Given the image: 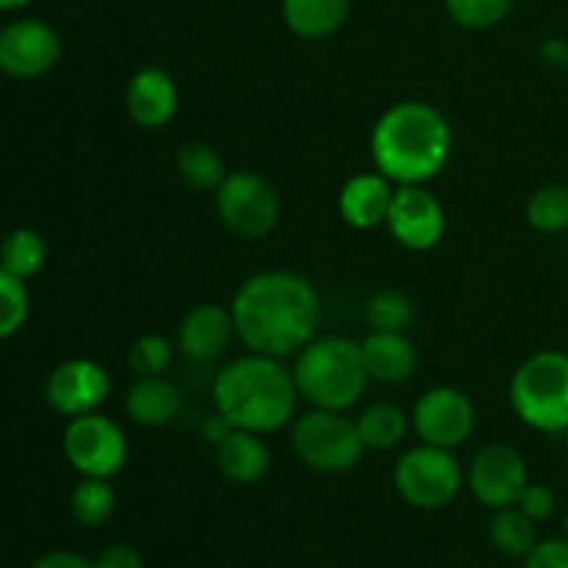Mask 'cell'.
Listing matches in <instances>:
<instances>
[{"label": "cell", "instance_id": "6da1fadb", "mask_svg": "<svg viewBox=\"0 0 568 568\" xmlns=\"http://www.w3.org/2000/svg\"><path fill=\"white\" fill-rule=\"evenodd\" d=\"M236 336L250 353L288 358L297 355L320 327V292L297 272L270 270L247 277L231 303Z\"/></svg>", "mask_w": 568, "mask_h": 568}, {"label": "cell", "instance_id": "7a4b0ae2", "mask_svg": "<svg viewBox=\"0 0 568 568\" xmlns=\"http://www.w3.org/2000/svg\"><path fill=\"white\" fill-rule=\"evenodd\" d=\"M453 128L447 116L422 100H403L381 114L372 131V159L377 172L397 186L427 183L447 166Z\"/></svg>", "mask_w": 568, "mask_h": 568}, {"label": "cell", "instance_id": "3957f363", "mask_svg": "<svg viewBox=\"0 0 568 568\" xmlns=\"http://www.w3.org/2000/svg\"><path fill=\"white\" fill-rule=\"evenodd\" d=\"M297 383L283 358L247 353L231 361L214 381L216 414L231 427L250 433H277L294 419L297 410Z\"/></svg>", "mask_w": 568, "mask_h": 568}, {"label": "cell", "instance_id": "277c9868", "mask_svg": "<svg viewBox=\"0 0 568 568\" xmlns=\"http://www.w3.org/2000/svg\"><path fill=\"white\" fill-rule=\"evenodd\" d=\"M292 372L300 397L325 410L353 408L369 383L361 344L344 336L314 338L305 344Z\"/></svg>", "mask_w": 568, "mask_h": 568}, {"label": "cell", "instance_id": "5b68a950", "mask_svg": "<svg viewBox=\"0 0 568 568\" xmlns=\"http://www.w3.org/2000/svg\"><path fill=\"white\" fill-rule=\"evenodd\" d=\"M510 408L538 433H564L568 427V355L541 349L510 377Z\"/></svg>", "mask_w": 568, "mask_h": 568}, {"label": "cell", "instance_id": "8992f818", "mask_svg": "<svg viewBox=\"0 0 568 568\" xmlns=\"http://www.w3.org/2000/svg\"><path fill=\"white\" fill-rule=\"evenodd\" d=\"M292 447L316 471H347L366 453L358 425L344 410L311 408L292 425Z\"/></svg>", "mask_w": 568, "mask_h": 568}, {"label": "cell", "instance_id": "52a82bcc", "mask_svg": "<svg viewBox=\"0 0 568 568\" xmlns=\"http://www.w3.org/2000/svg\"><path fill=\"white\" fill-rule=\"evenodd\" d=\"M214 205L222 225L244 242L264 239L281 220V197L275 186L253 170L227 172L214 192Z\"/></svg>", "mask_w": 568, "mask_h": 568}, {"label": "cell", "instance_id": "ba28073f", "mask_svg": "<svg viewBox=\"0 0 568 568\" xmlns=\"http://www.w3.org/2000/svg\"><path fill=\"white\" fill-rule=\"evenodd\" d=\"M394 486L399 497L414 508L436 510L458 497L464 486V469L453 449L422 442L397 460Z\"/></svg>", "mask_w": 568, "mask_h": 568}, {"label": "cell", "instance_id": "9c48e42d", "mask_svg": "<svg viewBox=\"0 0 568 568\" xmlns=\"http://www.w3.org/2000/svg\"><path fill=\"white\" fill-rule=\"evenodd\" d=\"M64 458L83 477L111 480L128 460V438L114 419L100 410L70 419L64 430Z\"/></svg>", "mask_w": 568, "mask_h": 568}, {"label": "cell", "instance_id": "30bf717a", "mask_svg": "<svg viewBox=\"0 0 568 568\" xmlns=\"http://www.w3.org/2000/svg\"><path fill=\"white\" fill-rule=\"evenodd\" d=\"M386 225L397 244L414 253L433 250L447 233V211L442 200L425 189V183H408L394 189Z\"/></svg>", "mask_w": 568, "mask_h": 568}, {"label": "cell", "instance_id": "8fae6325", "mask_svg": "<svg viewBox=\"0 0 568 568\" xmlns=\"http://www.w3.org/2000/svg\"><path fill=\"white\" fill-rule=\"evenodd\" d=\"M475 422L477 414L469 394L455 386L427 388L416 399L414 414H410V425H414L416 436L425 444H436V447L444 449L460 447L475 430Z\"/></svg>", "mask_w": 568, "mask_h": 568}, {"label": "cell", "instance_id": "7c38bea8", "mask_svg": "<svg viewBox=\"0 0 568 568\" xmlns=\"http://www.w3.org/2000/svg\"><path fill=\"white\" fill-rule=\"evenodd\" d=\"M61 39L42 20H14L0 28V72L20 81L42 78L59 64Z\"/></svg>", "mask_w": 568, "mask_h": 568}, {"label": "cell", "instance_id": "4fadbf2b", "mask_svg": "<svg viewBox=\"0 0 568 568\" xmlns=\"http://www.w3.org/2000/svg\"><path fill=\"white\" fill-rule=\"evenodd\" d=\"M111 377L98 361L70 358L50 372L44 383V399L55 414L75 419V416L94 414L109 399Z\"/></svg>", "mask_w": 568, "mask_h": 568}, {"label": "cell", "instance_id": "5bb4252c", "mask_svg": "<svg viewBox=\"0 0 568 568\" xmlns=\"http://www.w3.org/2000/svg\"><path fill=\"white\" fill-rule=\"evenodd\" d=\"M525 458L508 444H488L469 466V488L486 508H510L527 486Z\"/></svg>", "mask_w": 568, "mask_h": 568}, {"label": "cell", "instance_id": "9a60e30c", "mask_svg": "<svg viewBox=\"0 0 568 568\" xmlns=\"http://www.w3.org/2000/svg\"><path fill=\"white\" fill-rule=\"evenodd\" d=\"M233 336H236V322H233L231 308H222L216 303L194 305L178 325V349L186 358L214 361L231 347Z\"/></svg>", "mask_w": 568, "mask_h": 568}, {"label": "cell", "instance_id": "2e32d148", "mask_svg": "<svg viewBox=\"0 0 568 568\" xmlns=\"http://www.w3.org/2000/svg\"><path fill=\"white\" fill-rule=\"evenodd\" d=\"M175 78L161 67H142L125 89L128 116L139 128H164L178 114Z\"/></svg>", "mask_w": 568, "mask_h": 568}, {"label": "cell", "instance_id": "e0dca14e", "mask_svg": "<svg viewBox=\"0 0 568 568\" xmlns=\"http://www.w3.org/2000/svg\"><path fill=\"white\" fill-rule=\"evenodd\" d=\"M392 197L394 183L383 172H361L349 178L338 192V214L347 225L372 231L377 225H386Z\"/></svg>", "mask_w": 568, "mask_h": 568}, {"label": "cell", "instance_id": "ac0fdd59", "mask_svg": "<svg viewBox=\"0 0 568 568\" xmlns=\"http://www.w3.org/2000/svg\"><path fill=\"white\" fill-rule=\"evenodd\" d=\"M214 458L222 475L233 483H258L270 471V447L261 433L231 427L214 442Z\"/></svg>", "mask_w": 568, "mask_h": 568}, {"label": "cell", "instance_id": "d6986e66", "mask_svg": "<svg viewBox=\"0 0 568 568\" xmlns=\"http://www.w3.org/2000/svg\"><path fill=\"white\" fill-rule=\"evenodd\" d=\"M369 377L381 383H403L416 372L419 355L414 342L397 331H372L361 344Z\"/></svg>", "mask_w": 568, "mask_h": 568}, {"label": "cell", "instance_id": "ffe728a7", "mask_svg": "<svg viewBox=\"0 0 568 568\" xmlns=\"http://www.w3.org/2000/svg\"><path fill=\"white\" fill-rule=\"evenodd\" d=\"M183 397L172 381L159 377H136L125 394V410L136 425L164 427L181 414Z\"/></svg>", "mask_w": 568, "mask_h": 568}, {"label": "cell", "instance_id": "44dd1931", "mask_svg": "<svg viewBox=\"0 0 568 568\" xmlns=\"http://www.w3.org/2000/svg\"><path fill=\"white\" fill-rule=\"evenodd\" d=\"M353 0H283V20L303 39L333 37L347 22Z\"/></svg>", "mask_w": 568, "mask_h": 568}, {"label": "cell", "instance_id": "7402d4cb", "mask_svg": "<svg viewBox=\"0 0 568 568\" xmlns=\"http://www.w3.org/2000/svg\"><path fill=\"white\" fill-rule=\"evenodd\" d=\"M358 425V436L364 442L366 449H375V453H386L394 449L408 433L410 422L399 405L394 403H375L364 410V414L355 419Z\"/></svg>", "mask_w": 568, "mask_h": 568}, {"label": "cell", "instance_id": "603a6c76", "mask_svg": "<svg viewBox=\"0 0 568 568\" xmlns=\"http://www.w3.org/2000/svg\"><path fill=\"white\" fill-rule=\"evenodd\" d=\"M44 261H48V244L31 227H14L0 242V266L20 281L39 275Z\"/></svg>", "mask_w": 568, "mask_h": 568}, {"label": "cell", "instance_id": "cb8c5ba5", "mask_svg": "<svg viewBox=\"0 0 568 568\" xmlns=\"http://www.w3.org/2000/svg\"><path fill=\"white\" fill-rule=\"evenodd\" d=\"M175 164L183 181L192 189H200V192H216V189L222 186V181L227 178L222 155L205 142L183 144V148L178 150Z\"/></svg>", "mask_w": 568, "mask_h": 568}, {"label": "cell", "instance_id": "d4e9b609", "mask_svg": "<svg viewBox=\"0 0 568 568\" xmlns=\"http://www.w3.org/2000/svg\"><path fill=\"white\" fill-rule=\"evenodd\" d=\"M536 521L519 510L516 505L510 508H499L491 521V541L499 552L510 555V558H527L530 549L536 547Z\"/></svg>", "mask_w": 568, "mask_h": 568}, {"label": "cell", "instance_id": "484cf974", "mask_svg": "<svg viewBox=\"0 0 568 568\" xmlns=\"http://www.w3.org/2000/svg\"><path fill=\"white\" fill-rule=\"evenodd\" d=\"M70 508L83 527L103 525L114 514V488L103 477H83L72 491Z\"/></svg>", "mask_w": 568, "mask_h": 568}, {"label": "cell", "instance_id": "4316f807", "mask_svg": "<svg viewBox=\"0 0 568 568\" xmlns=\"http://www.w3.org/2000/svg\"><path fill=\"white\" fill-rule=\"evenodd\" d=\"M527 222L538 233H564L568 227V186L549 183L527 200Z\"/></svg>", "mask_w": 568, "mask_h": 568}, {"label": "cell", "instance_id": "83f0119b", "mask_svg": "<svg viewBox=\"0 0 568 568\" xmlns=\"http://www.w3.org/2000/svg\"><path fill=\"white\" fill-rule=\"evenodd\" d=\"M416 320L414 300L397 288H386L377 292L375 297L366 303V322L372 331H397L405 333Z\"/></svg>", "mask_w": 568, "mask_h": 568}, {"label": "cell", "instance_id": "f1b7e54d", "mask_svg": "<svg viewBox=\"0 0 568 568\" xmlns=\"http://www.w3.org/2000/svg\"><path fill=\"white\" fill-rule=\"evenodd\" d=\"M175 358V347L166 336L161 333H148L139 336L136 342L128 349V364H131L133 375L136 377H159L164 375Z\"/></svg>", "mask_w": 568, "mask_h": 568}, {"label": "cell", "instance_id": "f546056e", "mask_svg": "<svg viewBox=\"0 0 568 568\" xmlns=\"http://www.w3.org/2000/svg\"><path fill=\"white\" fill-rule=\"evenodd\" d=\"M28 314H31V297L26 281L0 266V342L14 336L26 325Z\"/></svg>", "mask_w": 568, "mask_h": 568}, {"label": "cell", "instance_id": "4dcf8cb0", "mask_svg": "<svg viewBox=\"0 0 568 568\" xmlns=\"http://www.w3.org/2000/svg\"><path fill=\"white\" fill-rule=\"evenodd\" d=\"M510 9H514V0H447L449 17L469 31L499 26Z\"/></svg>", "mask_w": 568, "mask_h": 568}, {"label": "cell", "instance_id": "1f68e13d", "mask_svg": "<svg viewBox=\"0 0 568 568\" xmlns=\"http://www.w3.org/2000/svg\"><path fill=\"white\" fill-rule=\"evenodd\" d=\"M516 508L525 510L532 521H544L555 514V491L544 483H527Z\"/></svg>", "mask_w": 568, "mask_h": 568}, {"label": "cell", "instance_id": "d6a6232c", "mask_svg": "<svg viewBox=\"0 0 568 568\" xmlns=\"http://www.w3.org/2000/svg\"><path fill=\"white\" fill-rule=\"evenodd\" d=\"M525 568H568V541L566 538H552L541 541L530 549Z\"/></svg>", "mask_w": 568, "mask_h": 568}, {"label": "cell", "instance_id": "836d02e7", "mask_svg": "<svg viewBox=\"0 0 568 568\" xmlns=\"http://www.w3.org/2000/svg\"><path fill=\"white\" fill-rule=\"evenodd\" d=\"M94 568H142V555L128 544H111L98 555Z\"/></svg>", "mask_w": 568, "mask_h": 568}, {"label": "cell", "instance_id": "e575fe53", "mask_svg": "<svg viewBox=\"0 0 568 568\" xmlns=\"http://www.w3.org/2000/svg\"><path fill=\"white\" fill-rule=\"evenodd\" d=\"M33 568H94V564L75 552H48L33 564Z\"/></svg>", "mask_w": 568, "mask_h": 568}, {"label": "cell", "instance_id": "d590c367", "mask_svg": "<svg viewBox=\"0 0 568 568\" xmlns=\"http://www.w3.org/2000/svg\"><path fill=\"white\" fill-rule=\"evenodd\" d=\"M541 55L549 61V64H564L568 61V48L560 39H549V42L541 44Z\"/></svg>", "mask_w": 568, "mask_h": 568}, {"label": "cell", "instance_id": "8d00e7d4", "mask_svg": "<svg viewBox=\"0 0 568 568\" xmlns=\"http://www.w3.org/2000/svg\"><path fill=\"white\" fill-rule=\"evenodd\" d=\"M28 3H31V0H0V11H17Z\"/></svg>", "mask_w": 568, "mask_h": 568}, {"label": "cell", "instance_id": "74e56055", "mask_svg": "<svg viewBox=\"0 0 568 568\" xmlns=\"http://www.w3.org/2000/svg\"><path fill=\"white\" fill-rule=\"evenodd\" d=\"M564 538L568 541V514H566V521H564Z\"/></svg>", "mask_w": 568, "mask_h": 568}, {"label": "cell", "instance_id": "f35d334b", "mask_svg": "<svg viewBox=\"0 0 568 568\" xmlns=\"http://www.w3.org/2000/svg\"><path fill=\"white\" fill-rule=\"evenodd\" d=\"M564 433H566V453H568V427H566V430H564Z\"/></svg>", "mask_w": 568, "mask_h": 568}, {"label": "cell", "instance_id": "ab89813d", "mask_svg": "<svg viewBox=\"0 0 568 568\" xmlns=\"http://www.w3.org/2000/svg\"><path fill=\"white\" fill-rule=\"evenodd\" d=\"M566 78H568V61H566Z\"/></svg>", "mask_w": 568, "mask_h": 568}]
</instances>
